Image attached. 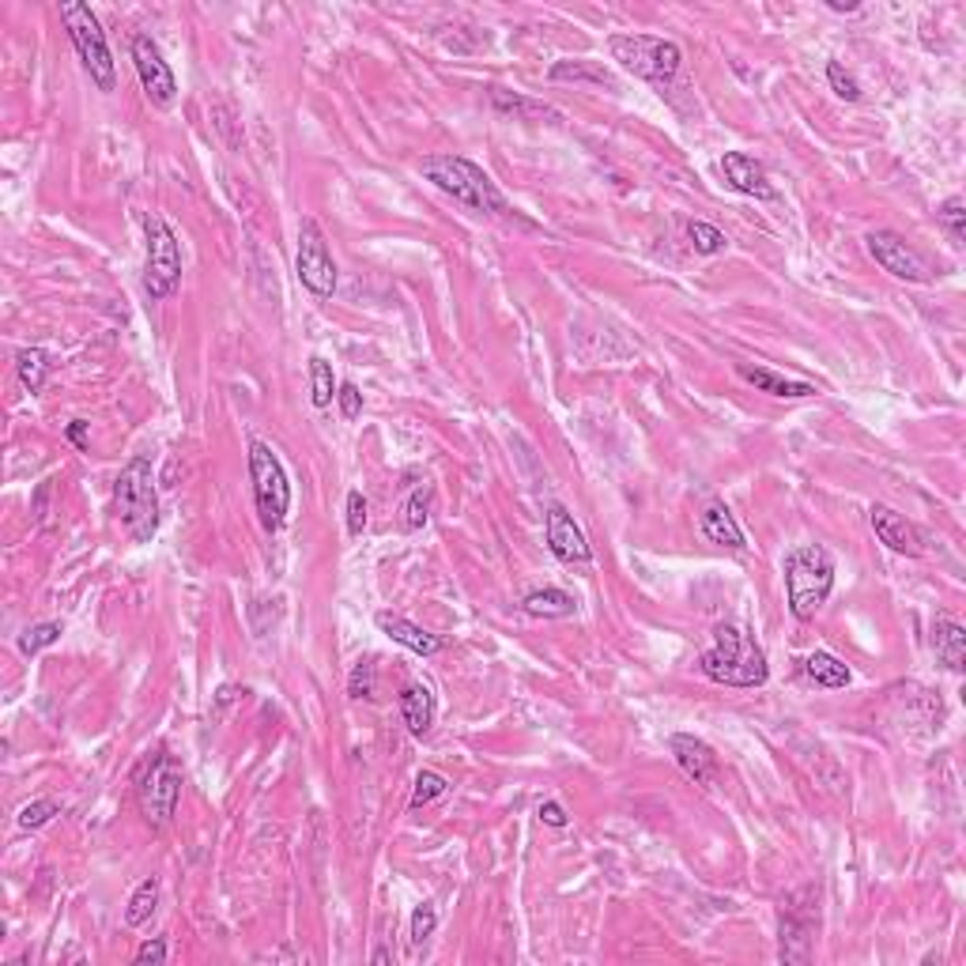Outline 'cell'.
<instances>
[{"mask_svg":"<svg viewBox=\"0 0 966 966\" xmlns=\"http://www.w3.org/2000/svg\"><path fill=\"white\" fill-rule=\"evenodd\" d=\"M420 174L427 178L431 185H438L446 196H454L457 204L472 212H483V216H503V219H518V208L506 204V196L498 193V185L491 182V174L483 167H476L464 155H427L420 162Z\"/></svg>","mask_w":966,"mask_h":966,"instance_id":"cell-1","label":"cell"},{"mask_svg":"<svg viewBox=\"0 0 966 966\" xmlns=\"http://www.w3.org/2000/svg\"><path fill=\"white\" fill-rule=\"evenodd\" d=\"M699 668L707 679L725 687H763L771 676L766 653L748 630L722 624L714 630V645L699 657Z\"/></svg>","mask_w":966,"mask_h":966,"instance_id":"cell-2","label":"cell"},{"mask_svg":"<svg viewBox=\"0 0 966 966\" xmlns=\"http://www.w3.org/2000/svg\"><path fill=\"white\" fill-rule=\"evenodd\" d=\"M782 575H785V596H789V612L808 624L816 619V612L826 604L834 589V559L831 552L820 544H797L785 552L782 563Z\"/></svg>","mask_w":966,"mask_h":966,"instance_id":"cell-3","label":"cell"},{"mask_svg":"<svg viewBox=\"0 0 966 966\" xmlns=\"http://www.w3.org/2000/svg\"><path fill=\"white\" fill-rule=\"evenodd\" d=\"M113 510H118V521L136 544H152V536L159 532V495H155V476L147 457H133L121 469L118 483H113Z\"/></svg>","mask_w":966,"mask_h":966,"instance_id":"cell-4","label":"cell"},{"mask_svg":"<svg viewBox=\"0 0 966 966\" xmlns=\"http://www.w3.org/2000/svg\"><path fill=\"white\" fill-rule=\"evenodd\" d=\"M608 53L619 69L645 80V84H653L661 95L673 87V80L679 76V64H684L679 46L657 35H612Z\"/></svg>","mask_w":966,"mask_h":966,"instance_id":"cell-5","label":"cell"},{"mask_svg":"<svg viewBox=\"0 0 966 966\" xmlns=\"http://www.w3.org/2000/svg\"><path fill=\"white\" fill-rule=\"evenodd\" d=\"M61 23L69 31L72 46H76L80 64L87 69V76L95 80L98 92H113L118 84V69H113V53L106 46V31L98 23V15L80 0H64L61 4Z\"/></svg>","mask_w":966,"mask_h":966,"instance_id":"cell-6","label":"cell"},{"mask_svg":"<svg viewBox=\"0 0 966 966\" xmlns=\"http://www.w3.org/2000/svg\"><path fill=\"white\" fill-rule=\"evenodd\" d=\"M250 480H253V503H257L261 526L268 532H280L291 510V483L280 457L261 438L250 442Z\"/></svg>","mask_w":966,"mask_h":966,"instance_id":"cell-7","label":"cell"},{"mask_svg":"<svg viewBox=\"0 0 966 966\" xmlns=\"http://www.w3.org/2000/svg\"><path fill=\"white\" fill-rule=\"evenodd\" d=\"M144 234H147V265H144V291L152 302L170 299L178 288H182V242H178L174 227L162 216H147L144 219Z\"/></svg>","mask_w":966,"mask_h":966,"instance_id":"cell-8","label":"cell"},{"mask_svg":"<svg viewBox=\"0 0 966 966\" xmlns=\"http://www.w3.org/2000/svg\"><path fill=\"white\" fill-rule=\"evenodd\" d=\"M816 929H820V887H800L782 903L777 918V955L782 963H808L812 959Z\"/></svg>","mask_w":966,"mask_h":966,"instance_id":"cell-9","label":"cell"},{"mask_svg":"<svg viewBox=\"0 0 966 966\" xmlns=\"http://www.w3.org/2000/svg\"><path fill=\"white\" fill-rule=\"evenodd\" d=\"M294 273H299V283L306 288L314 299H333L340 280V268L333 261V250L325 242V231L314 224V219H302L299 224V245H294Z\"/></svg>","mask_w":966,"mask_h":966,"instance_id":"cell-10","label":"cell"},{"mask_svg":"<svg viewBox=\"0 0 966 966\" xmlns=\"http://www.w3.org/2000/svg\"><path fill=\"white\" fill-rule=\"evenodd\" d=\"M182 785H185V774L170 756H155L152 763L144 766L136 797H141V812L147 816V823L167 826L174 820L178 800H182Z\"/></svg>","mask_w":966,"mask_h":966,"instance_id":"cell-11","label":"cell"},{"mask_svg":"<svg viewBox=\"0 0 966 966\" xmlns=\"http://www.w3.org/2000/svg\"><path fill=\"white\" fill-rule=\"evenodd\" d=\"M129 53H133V64H136V76H141L144 95L152 98L159 110H167V106L178 98V80H174V69L167 64V57H162L159 43H155L152 35H133Z\"/></svg>","mask_w":966,"mask_h":966,"instance_id":"cell-12","label":"cell"},{"mask_svg":"<svg viewBox=\"0 0 966 966\" xmlns=\"http://www.w3.org/2000/svg\"><path fill=\"white\" fill-rule=\"evenodd\" d=\"M865 245H869L876 265H880L883 273L895 276V280H906V283H929L932 280L929 261H925L906 239H898L895 231H872L869 239H865Z\"/></svg>","mask_w":966,"mask_h":966,"instance_id":"cell-13","label":"cell"},{"mask_svg":"<svg viewBox=\"0 0 966 966\" xmlns=\"http://www.w3.org/2000/svg\"><path fill=\"white\" fill-rule=\"evenodd\" d=\"M544 540H547V547H552V555L559 563H570V567H581V563H589V540H585V532H581V526L575 518H570V510L567 506H559V503H552L547 506V514H544Z\"/></svg>","mask_w":966,"mask_h":966,"instance_id":"cell-14","label":"cell"},{"mask_svg":"<svg viewBox=\"0 0 966 966\" xmlns=\"http://www.w3.org/2000/svg\"><path fill=\"white\" fill-rule=\"evenodd\" d=\"M722 178L728 190L744 193V196H756V201H774V185L766 178V167L759 159L744 152H725L722 155Z\"/></svg>","mask_w":966,"mask_h":966,"instance_id":"cell-15","label":"cell"},{"mask_svg":"<svg viewBox=\"0 0 966 966\" xmlns=\"http://www.w3.org/2000/svg\"><path fill=\"white\" fill-rule=\"evenodd\" d=\"M668 751H673L676 766L691 777L695 785H714L717 782V756H714V748L702 740V736L676 733L673 740H668Z\"/></svg>","mask_w":966,"mask_h":966,"instance_id":"cell-16","label":"cell"},{"mask_svg":"<svg viewBox=\"0 0 966 966\" xmlns=\"http://www.w3.org/2000/svg\"><path fill=\"white\" fill-rule=\"evenodd\" d=\"M869 521H872V532L880 536V544H887L891 552H898V555H925L921 529L910 526V521H906L903 514L891 510V506L876 503L872 510H869Z\"/></svg>","mask_w":966,"mask_h":966,"instance_id":"cell-17","label":"cell"},{"mask_svg":"<svg viewBox=\"0 0 966 966\" xmlns=\"http://www.w3.org/2000/svg\"><path fill=\"white\" fill-rule=\"evenodd\" d=\"M374 624H378V630L386 638H393L397 645H404V650L420 653V657H435V653L446 650V642H442L438 635H431V630L415 627L412 619L397 616V612H378V616H374Z\"/></svg>","mask_w":966,"mask_h":966,"instance_id":"cell-18","label":"cell"},{"mask_svg":"<svg viewBox=\"0 0 966 966\" xmlns=\"http://www.w3.org/2000/svg\"><path fill=\"white\" fill-rule=\"evenodd\" d=\"M736 374H740L748 386H756L759 393H771V397H782V400H808L816 397L812 382H793L785 378V374L771 371V366H751V363H736Z\"/></svg>","mask_w":966,"mask_h":966,"instance_id":"cell-19","label":"cell"},{"mask_svg":"<svg viewBox=\"0 0 966 966\" xmlns=\"http://www.w3.org/2000/svg\"><path fill=\"white\" fill-rule=\"evenodd\" d=\"M699 526H702V536H707L710 544L728 547V552H744V547H748V540H744V529L736 526L733 510H728L722 498H714V503L702 506Z\"/></svg>","mask_w":966,"mask_h":966,"instance_id":"cell-20","label":"cell"},{"mask_svg":"<svg viewBox=\"0 0 966 966\" xmlns=\"http://www.w3.org/2000/svg\"><path fill=\"white\" fill-rule=\"evenodd\" d=\"M435 714H438V702L427 684L415 679V684H408L404 691H400V717H404L412 736H427L431 725H435Z\"/></svg>","mask_w":966,"mask_h":966,"instance_id":"cell-21","label":"cell"},{"mask_svg":"<svg viewBox=\"0 0 966 966\" xmlns=\"http://www.w3.org/2000/svg\"><path fill=\"white\" fill-rule=\"evenodd\" d=\"M491 95V106H495L503 118H514V121H559V110H552L547 102H536V98H526V95H514L506 92V87H487Z\"/></svg>","mask_w":966,"mask_h":966,"instance_id":"cell-22","label":"cell"},{"mask_svg":"<svg viewBox=\"0 0 966 966\" xmlns=\"http://www.w3.org/2000/svg\"><path fill=\"white\" fill-rule=\"evenodd\" d=\"M932 642H937L940 665H944L947 673L959 676L966 668V627L952 616H940L937 619V638H932Z\"/></svg>","mask_w":966,"mask_h":966,"instance_id":"cell-23","label":"cell"},{"mask_svg":"<svg viewBox=\"0 0 966 966\" xmlns=\"http://www.w3.org/2000/svg\"><path fill=\"white\" fill-rule=\"evenodd\" d=\"M547 76H552L555 84H589V87H612V92H616V76H612L608 64L589 61V57H581V61L552 64V72H547Z\"/></svg>","mask_w":966,"mask_h":966,"instance_id":"cell-24","label":"cell"},{"mask_svg":"<svg viewBox=\"0 0 966 966\" xmlns=\"http://www.w3.org/2000/svg\"><path fill=\"white\" fill-rule=\"evenodd\" d=\"M800 673H805V679H812L816 687H826V691L849 687V679H854V673H849V668L842 665L834 653H826V650L808 653V657L800 661Z\"/></svg>","mask_w":966,"mask_h":966,"instance_id":"cell-25","label":"cell"},{"mask_svg":"<svg viewBox=\"0 0 966 966\" xmlns=\"http://www.w3.org/2000/svg\"><path fill=\"white\" fill-rule=\"evenodd\" d=\"M521 612L532 619H567L578 612V604L567 589H532L526 601H521Z\"/></svg>","mask_w":966,"mask_h":966,"instance_id":"cell-26","label":"cell"},{"mask_svg":"<svg viewBox=\"0 0 966 966\" xmlns=\"http://www.w3.org/2000/svg\"><path fill=\"white\" fill-rule=\"evenodd\" d=\"M15 374H20L23 389L38 393L49 378V355L43 348H23L20 355H15Z\"/></svg>","mask_w":966,"mask_h":966,"instance_id":"cell-27","label":"cell"},{"mask_svg":"<svg viewBox=\"0 0 966 966\" xmlns=\"http://www.w3.org/2000/svg\"><path fill=\"white\" fill-rule=\"evenodd\" d=\"M337 378H333V363L322 355L310 359V400H314V408H329L333 397H337Z\"/></svg>","mask_w":966,"mask_h":966,"instance_id":"cell-28","label":"cell"},{"mask_svg":"<svg viewBox=\"0 0 966 966\" xmlns=\"http://www.w3.org/2000/svg\"><path fill=\"white\" fill-rule=\"evenodd\" d=\"M155 906H159V880H144L141 887L133 891V898H129V906H125V925H144L147 918H152L155 914Z\"/></svg>","mask_w":966,"mask_h":966,"instance_id":"cell-29","label":"cell"},{"mask_svg":"<svg viewBox=\"0 0 966 966\" xmlns=\"http://www.w3.org/2000/svg\"><path fill=\"white\" fill-rule=\"evenodd\" d=\"M937 224L947 231V242H952V245L966 242V201H963V196H947V201L940 204Z\"/></svg>","mask_w":966,"mask_h":966,"instance_id":"cell-30","label":"cell"},{"mask_svg":"<svg viewBox=\"0 0 966 966\" xmlns=\"http://www.w3.org/2000/svg\"><path fill=\"white\" fill-rule=\"evenodd\" d=\"M687 239H691V250L702 253V257H714V253H722L728 245L725 231H717L714 224H702V219L687 224Z\"/></svg>","mask_w":966,"mask_h":966,"instance_id":"cell-31","label":"cell"},{"mask_svg":"<svg viewBox=\"0 0 966 966\" xmlns=\"http://www.w3.org/2000/svg\"><path fill=\"white\" fill-rule=\"evenodd\" d=\"M431 506H435V491L415 487L412 495H408V503H404V518H400V526H404L408 532L423 529L431 521Z\"/></svg>","mask_w":966,"mask_h":966,"instance_id":"cell-32","label":"cell"},{"mask_svg":"<svg viewBox=\"0 0 966 966\" xmlns=\"http://www.w3.org/2000/svg\"><path fill=\"white\" fill-rule=\"evenodd\" d=\"M61 635H64V627H61V624H53V619H49V624L27 627V630H23V635H20V653H23V657H35V653H43L46 645L61 642Z\"/></svg>","mask_w":966,"mask_h":966,"instance_id":"cell-33","label":"cell"},{"mask_svg":"<svg viewBox=\"0 0 966 966\" xmlns=\"http://www.w3.org/2000/svg\"><path fill=\"white\" fill-rule=\"evenodd\" d=\"M446 793H449L446 777L435 774V771H420V774H415V789H412V808L420 812V808L435 805V800L446 797Z\"/></svg>","mask_w":966,"mask_h":966,"instance_id":"cell-34","label":"cell"},{"mask_svg":"<svg viewBox=\"0 0 966 966\" xmlns=\"http://www.w3.org/2000/svg\"><path fill=\"white\" fill-rule=\"evenodd\" d=\"M53 816H61V805H57L53 797H38V800H31V805L20 808L15 823H20L23 831H38V826H46Z\"/></svg>","mask_w":966,"mask_h":966,"instance_id":"cell-35","label":"cell"},{"mask_svg":"<svg viewBox=\"0 0 966 966\" xmlns=\"http://www.w3.org/2000/svg\"><path fill=\"white\" fill-rule=\"evenodd\" d=\"M435 929H438V910H435V903H420V906H415V910H412V925H408V937H412V944H415V947H423L431 937H435Z\"/></svg>","mask_w":966,"mask_h":966,"instance_id":"cell-36","label":"cell"},{"mask_svg":"<svg viewBox=\"0 0 966 966\" xmlns=\"http://www.w3.org/2000/svg\"><path fill=\"white\" fill-rule=\"evenodd\" d=\"M374 691H378V676H374V661H359L355 668H351L348 676V695L351 699H374Z\"/></svg>","mask_w":966,"mask_h":966,"instance_id":"cell-37","label":"cell"},{"mask_svg":"<svg viewBox=\"0 0 966 966\" xmlns=\"http://www.w3.org/2000/svg\"><path fill=\"white\" fill-rule=\"evenodd\" d=\"M826 80H831L834 95L846 98V102H857V98H861V84H857V80L849 76L846 69H842V61H831V64H826Z\"/></svg>","mask_w":966,"mask_h":966,"instance_id":"cell-38","label":"cell"},{"mask_svg":"<svg viewBox=\"0 0 966 966\" xmlns=\"http://www.w3.org/2000/svg\"><path fill=\"white\" fill-rule=\"evenodd\" d=\"M366 521H371V510H366L363 491H348V532L351 536H363Z\"/></svg>","mask_w":966,"mask_h":966,"instance_id":"cell-39","label":"cell"},{"mask_svg":"<svg viewBox=\"0 0 966 966\" xmlns=\"http://www.w3.org/2000/svg\"><path fill=\"white\" fill-rule=\"evenodd\" d=\"M337 400H340V415H343V420H348V423L363 415V393H359V386L343 382V386L337 389Z\"/></svg>","mask_w":966,"mask_h":966,"instance_id":"cell-40","label":"cell"},{"mask_svg":"<svg viewBox=\"0 0 966 966\" xmlns=\"http://www.w3.org/2000/svg\"><path fill=\"white\" fill-rule=\"evenodd\" d=\"M536 816H540V823H544V826H555V831H563V826L570 823L567 808H563L559 800H544V805L536 808Z\"/></svg>","mask_w":966,"mask_h":966,"instance_id":"cell-41","label":"cell"},{"mask_svg":"<svg viewBox=\"0 0 966 966\" xmlns=\"http://www.w3.org/2000/svg\"><path fill=\"white\" fill-rule=\"evenodd\" d=\"M136 963L141 966H159V963H167V940H144L141 947H136Z\"/></svg>","mask_w":966,"mask_h":966,"instance_id":"cell-42","label":"cell"},{"mask_svg":"<svg viewBox=\"0 0 966 966\" xmlns=\"http://www.w3.org/2000/svg\"><path fill=\"white\" fill-rule=\"evenodd\" d=\"M87 427H92V423H84V420H72V423H69V431H64V438H69L76 449H87Z\"/></svg>","mask_w":966,"mask_h":966,"instance_id":"cell-43","label":"cell"},{"mask_svg":"<svg viewBox=\"0 0 966 966\" xmlns=\"http://www.w3.org/2000/svg\"><path fill=\"white\" fill-rule=\"evenodd\" d=\"M371 963H374V966H389V963H393V955L386 952V947H378V952L371 955Z\"/></svg>","mask_w":966,"mask_h":966,"instance_id":"cell-44","label":"cell"},{"mask_svg":"<svg viewBox=\"0 0 966 966\" xmlns=\"http://www.w3.org/2000/svg\"><path fill=\"white\" fill-rule=\"evenodd\" d=\"M834 12H857V4H842V0H831Z\"/></svg>","mask_w":966,"mask_h":966,"instance_id":"cell-45","label":"cell"}]
</instances>
